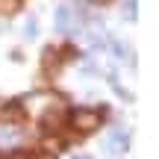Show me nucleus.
<instances>
[{"label": "nucleus", "mask_w": 159, "mask_h": 159, "mask_svg": "<svg viewBox=\"0 0 159 159\" xmlns=\"http://www.w3.org/2000/svg\"><path fill=\"white\" fill-rule=\"evenodd\" d=\"M71 124H74L77 133H94L97 127L103 124V112L100 109H74Z\"/></svg>", "instance_id": "1"}, {"label": "nucleus", "mask_w": 159, "mask_h": 159, "mask_svg": "<svg viewBox=\"0 0 159 159\" xmlns=\"http://www.w3.org/2000/svg\"><path fill=\"white\" fill-rule=\"evenodd\" d=\"M56 30H59V33H74V30H77V15L71 12V6H59V12H56Z\"/></svg>", "instance_id": "2"}, {"label": "nucleus", "mask_w": 159, "mask_h": 159, "mask_svg": "<svg viewBox=\"0 0 159 159\" xmlns=\"http://www.w3.org/2000/svg\"><path fill=\"white\" fill-rule=\"evenodd\" d=\"M0 118H3L6 124H21V121L27 118V109H24V106H21L18 100H12V103H6V106H3Z\"/></svg>", "instance_id": "3"}, {"label": "nucleus", "mask_w": 159, "mask_h": 159, "mask_svg": "<svg viewBox=\"0 0 159 159\" xmlns=\"http://www.w3.org/2000/svg\"><path fill=\"white\" fill-rule=\"evenodd\" d=\"M41 127H44L47 133H56V130H62V109H50V112H44L41 115Z\"/></svg>", "instance_id": "4"}, {"label": "nucleus", "mask_w": 159, "mask_h": 159, "mask_svg": "<svg viewBox=\"0 0 159 159\" xmlns=\"http://www.w3.org/2000/svg\"><path fill=\"white\" fill-rule=\"evenodd\" d=\"M18 6H21V0H0V15H12V12H18Z\"/></svg>", "instance_id": "5"}, {"label": "nucleus", "mask_w": 159, "mask_h": 159, "mask_svg": "<svg viewBox=\"0 0 159 159\" xmlns=\"http://www.w3.org/2000/svg\"><path fill=\"white\" fill-rule=\"evenodd\" d=\"M9 159H30V156H27V153H12Z\"/></svg>", "instance_id": "6"}, {"label": "nucleus", "mask_w": 159, "mask_h": 159, "mask_svg": "<svg viewBox=\"0 0 159 159\" xmlns=\"http://www.w3.org/2000/svg\"><path fill=\"white\" fill-rule=\"evenodd\" d=\"M33 159H53V156H47V153H35Z\"/></svg>", "instance_id": "7"}, {"label": "nucleus", "mask_w": 159, "mask_h": 159, "mask_svg": "<svg viewBox=\"0 0 159 159\" xmlns=\"http://www.w3.org/2000/svg\"><path fill=\"white\" fill-rule=\"evenodd\" d=\"M97 3H109V0H97Z\"/></svg>", "instance_id": "8"}]
</instances>
